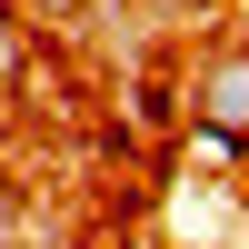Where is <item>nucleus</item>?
<instances>
[{
	"label": "nucleus",
	"mask_w": 249,
	"mask_h": 249,
	"mask_svg": "<svg viewBox=\"0 0 249 249\" xmlns=\"http://www.w3.org/2000/svg\"><path fill=\"white\" fill-rule=\"evenodd\" d=\"M199 120H219L230 140H249V50H230V60L199 70Z\"/></svg>",
	"instance_id": "obj_1"
},
{
	"label": "nucleus",
	"mask_w": 249,
	"mask_h": 249,
	"mask_svg": "<svg viewBox=\"0 0 249 249\" xmlns=\"http://www.w3.org/2000/svg\"><path fill=\"white\" fill-rule=\"evenodd\" d=\"M239 150H249V140H230V130H219V120H199V130H190V160H210V170H230Z\"/></svg>",
	"instance_id": "obj_2"
}]
</instances>
